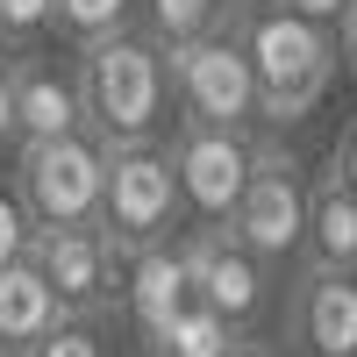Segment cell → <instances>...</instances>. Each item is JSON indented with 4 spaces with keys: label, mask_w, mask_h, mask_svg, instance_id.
<instances>
[{
    "label": "cell",
    "mask_w": 357,
    "mask_h": 357,
    "mask_svg": "<svg viewBox=\"0 0 357 357\" xmlns=\"http://www.w3.org/2000/svg\"><path fill=\"white\" fill-rule=\"evenodd\" d=\"M79 114L100 143H158L172 129V72H165V43L143 22L100 29L79 43Z\"/></svg>",
    "instance_id": "1"
},
{
    "label": "cell",
    "mask_w": 357,
    "mask_h": 357,
    "mask_svg": "<svg viewBox=\"0 0 357 357\" xmlns=\"http://www.w3.org/2000/svg\"><path fill=\"white\" fill-rule=\"evenodd\" d=\"M236 43L257 79V122H307L321 93L336 86V29L314 15H293L279 0H243L236 8Z\"/></svg>",
    "instance_id": "2"
},
{
    "label": "cell",
    "mask_w": 357,
    "mask_h": 357,
    "mask_svg": "<svg viewBox=\"0 0 357 357\" xmlns=\"http://www.w3.org/2000/svg\"><path fill=\"white\" fill-rule=\"evenodd\" d=\"M178 178L165 143H107L100 158V207H93V229L107 236L114 257H129L143 243H165L178 236Z\"/></svg>",
    "instance_id": "3"
},
{
    "label": "cell",
    "mask_w": 357,
    "mask_h": 357,
    "mask_svg": "<svg viewBox=\"0 0 357 357\" xmlns=\"http://www.w3.org/2000/svg\"><path fill=\"white\" fill-rule=\"evenodd\" d=\"M100 158L107 143L93 129H65V136H29L15 143V178L29 222L36 229H65V222H93L100 207Z\"/></svg>",
    "instance_id": "4"
},
{
    "label": "cell",
    "mask_w": 357,
    "mask_h": 357,
    "mask_svg": "<svg viewBox=\"0 0 357 357\" xmlns=\"http://www.w3.org/2000/svg\"><path fill=\"white\" fill-rule=\"evenodd\" d=\"M178 257H186V286L200 307H215L229 329H257L279 301V272L264 264L229 222H193L178 229Z\"/></svg>",
    "instance_id": "5"
},
{
    "label": "cell",
    "mask_w": 357,
    "mask_h": 357,
    "mask_svg": "<svg viewBox=\"0 0 357 357\" xmlns=\"http://www.w3.org/2000/svg\"><path fill=\"white\" fill-rule=\"evenodd\" d=\"M172 178H178V215L186 222H229L236 193L250 178L257 136L236 122H193V114H172Z\"/></svg>",
    "instance_id": "6"
},
{
    "label": "cell",
    "mask_w": 357,
    "mask_h": 357,
    "mask_svg": "<svg viewBox=\"0 0 357 357\" xmlns=\"http://www.w3.org/2000/svg\"><path fill=\"white\" fill-rule=\"evenodd\" d=\"M301 222H307V172H301V158H293L279 136H264L257 158H250L243 193L229 207V229L243 236L272 272H286V264H301Z\"/></svg>",
    "instance_id": "7"
},
{
    "label": "cell",
    "mask_w": 357,
    "mask_h": 357,
    "mask_svg": "<svg viewBox=\"0 0 357 357\" xmlns=\"http://www.w3.org/2000/svg\"><path fill=\"white\" fill-rule=\"evenodd\" d=\"M165 72H172V107L178 114L236 122V129L257 122V79H250V57L236 43V29H215V36H193V43L165 50Z\"/></svg>",
    "instance_id": "8"
},
{
    "label": "cell",
    "mask_w": 357,
    "mask_h": 357,
    "mask_svg": "<svg viewBox=\"0 0 357 357\" xmlns=\"http://www.w3.org/2000/svg\"><path fill=\"white\" fill-rule=\"evenodd\" d=\"M29 264L43 272L65 314L86 321H114L122 314V257L107 250V236L93 222H65V229H36L29 236Z\"/></svg>",
    "instance_id": "9"
},
{
    "label": "cell",
    "mask_w": 357,
    "mask_h": 357,
    "mask_svg": "<svg viewBox=\"0 0 357 357\" xmlns=\"http://www.w3.org/2000/svg\"><path fill=\"white\" fill-rule=\"evenodd\" d=\"M286 357H357V272L293 264L286 279Z\"/></svg>",
    "instance_id": "10"
},
{
    "label": "cell",
    "mask_w": 357,
    "mask_h": 357,
    "mask_svg": "<svg viewBox=\"0 0 357 357\" xmlns=\"http://www.w3.org/2000/svg\"><path fill=\"white\" fill-rule=\"evenodd\" d=\"M8 86H15V143H29V136H65V129H86L72 65L43 57L36 43L8 50Z\"/></svg>",
    "instance_id": "11"
},
{
    "label": "cell",
    "mask_w": 357,
    "mask_h": 357,
    "mask_svg": "<svg viewBox=\"0 0 357 357\" xmlns=\"http://www.w3.org/2000/svg\"><path fill=\"white\" fill-rule=\"evenodd\" d=\"M193 301V286H186V257H178V236H165V243H143L122 257V314H129V329L151 343L165 321Z\"/></svg>",
    "instance_id": "12"
},
{
    "label": "cell",
    "mask_w": 357,
    "mask_h": 357,
    "mask_svg": "<svg viewBox=\"0 0 357 357\" xmlns=\"http://www.w3.org/2000/svg\"><path fill=\"white\" fill-rule=\"evenodd\" d=\"M301 257L357 272V186L336 172V158L307 178V222H301Z\"/></svg>",
    "instance_id": "13"
},
{
    "label": "cell",
    "mask_w": 357,
    "mask_h": 357,
    "mask_svg": "<svg viewBox=\"0 0 357 357\" xmlns=\"http://www.w3.org/2000/svg\"><path fill=\"white\" fill-rule=\"evenodd\" d=\"M57 314L65 307H57V293L43 286V272L29 264V250L15 264H0V343H36Z\"/></svg>",
    "instance_id": "14"
},
{
    "label": "cell",
    "mask_w": 357,
    "mask_h": 357,
    "mask_svg": "<svg viewBox=\"0 0 357 357\" xmlns=\"http://www.w3.org/2000/svg\"><path fill=\"white\" fill-rule=\"evenodd\" d=\"M236 8H243V0H136L143 29H151L165 50H178V43H193V36H215V29H229Z\"/></svg>",
    "instance_id": "15"
},
{
    "label": "cell",
    "mask_w": 357,
    "mask_h": 357,
    "mask_svg": "<svg viewBox=\"0 0 357 357\" xmlns=\"http://www.w3.org/2000/svg\"><path fill=\"white\" fill-rule=\"evenodd\" d=\"M236 336H243V329H229L215 307L186 301V307H178V314H172V321H165V329L143 343V350H151V357H229V343H236Z\"/></svg>",
    "instance_id": "16"
},
{
    "label": "cell",
    "mask_w": 357,
    "mask_h": 357,
    "mask_svg": "<svg viewBox=\"0 0 357 357\" xmlns=\"http://www.w3.org/2000/svg\"><path fill=\"white\" fill-rule=\"evenodd\" d=\"M122 22H136V0H50V29L72 43L100 36V29H122Z\"/></svg>",
    "instance_id": "17"
},
{
    "label": "cell",
    "mask_w": 357,
    "mask_h": 357,
    "mask_svg": "<svg viewBox=\"0 0 357 357\" xmlns=\"http://www.w3.org/2000/svg\"><path fill=\"white\" fill-rule=\"evenodd\" d=\"M29 357H107V343H100V321H86V314H57L50 329L36 336V343H22Z\"/></svg>",
    "instance_id": "18"
},
{
    "label": "cell",
    "mask_w": 357,
    "mask_h": 357,
    "mask_svg": "<svg viewBox=\"0 0 357 357\" xmlns=\"http://www.w3.org/2000/svg\"><path fill=\"white\" fill-rule=\"evenodd\" d=\"M43 29H50V0H0V50L43 43Z\"/></svg>",
    "instance_id": "19"
},
{
    "label": "cell",
    "mask_w": 357,
    "mask_h": 357,
    "mask_svg": "<svg viewBox=\"0 0 357 357\" xmlns=\"http://www.w3.org/2000/svg\"><path fill=\"white\" fill-rule=\"evenodd\" d=\"M29 236H36V222H29V207L15 186H0V264H15L29 250Z\"/></svg>",
    "instance_id": "20"
},
{
    "label": "cell",
    "mask_w": 357,
    "mask_h": 357,
    "mask_svg": "<svg viewBox=\"0 0 357 357\" xmlns=\"http://www.w3.org/2000/svg\"><path fill=\"white\" fill-rule=\"evenodd\" d=\"M336 65L357 79V0H343V15H336Z\"/></svg>",
    "instance_id": "21"
},
{
    "label": "cell",
    "mask_w": 357,
    "mask_h": 357,
    "mask_svg": "<svg viewBox=\"0 0 357 357\" xmlns=\"http://www.w3.org/2000/svg\"><path fill=\"white\" fill-rule=\"evenodd\" d=\"M0 151H15V86H8V50H0Z\"/></svg>",
    "instance_id": "22"
},
{
    "label": "cell",
    "mask_w": 357,
    "mask_h": 357,
    "mask_svg": "<svg viewBox=\"0 0 357 357\" xmlns=\"http://www.w3.org/2000/svg\"><path fill=\"white\" fill-rule=\"evenodd\" d=\"M279 8H293V15H314V22H329V29H336L343 0H279Z\"/></svg>",
    "instance_id": "23"
},
{
    "label": "cell",
    "mask_w": 357,
    "mask_h": 357,
    "mask_svg": "<svg viewBox=\"0 0 357 357\" xmlns=\"http://www.w3.org/2000/svg\"><path fill=\"white\" fill-rule=\"evenodd\" d=\"M229 357H286V350H279V343H257V336L243 329V336H236V343H229Z\"/></svg>",
    "instance_id": "24"
},
{
    "label": "cell",
    "mask_w": 357,
    "mask_h": 357,
    "mask_svg": "<svg viewBox=\"0 0 357 357\" xmlns=\"http://www.w3.org/2000/svg\"><path fill=\"white\" fill-rule=\"evenodd\" d=\"M336 172H343V178H350V186H357V129H350V136L336 143Z\"/></svg>",
    "instance_id": "25"
},
{
    "label": "cell",
    "mask_w": 357,
    "mask_h": 357,
    "mask_svg": "<svg viewBox=\"0 0 357 357\" xmlns=\"http://www.w3.org/2000/svg\"><path fill=\"white\" fill-rule=\"evenodd\" d=\"M0 357H29V350H22V343H0Z\"/></svg>",
    "instance_id": "26"
}]
</instances>
